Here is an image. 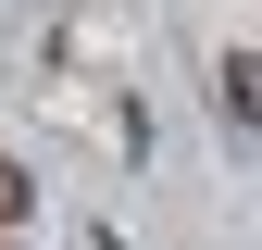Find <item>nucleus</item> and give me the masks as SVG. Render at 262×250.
<instances>
[{"mask_svg": "<svg viewBox=\"0 0 262 250\" xmlns=\"http://www.w3.org/2000/svg\"><path fill=\"white\" fill-rule=\"evenodd\" d=\"M225 113L262 138V50H225Z\"/></svg>", "mask_w": 262, "mask_h": 250, "instance_id": "nucleus-1", "label": "nucleus"}, {"mask_svg": "<svg viewBox=\"0 0 262 250\" xmlns=\"http://www.w3.org/2000/svg\"><path fill=\"white\" fill-rule=\"evenodd\" d=\"M25 200H38V175H25V163H0V225H25Z\"/></svg>", "mask_w": 262, "mask_h": 250, "instance_id": "nucleus-2", "label": "nucleus"}]
</instances>
